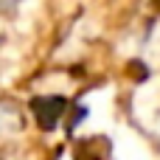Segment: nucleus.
<instances>
[{"label":"nucleus","instance_id":"obj_1","mask_svg":"<svg viewBox=\"0 0 160 160\" xmlns=\"http://www.w3.org/2000/svg\"><path fill=\"white\" fill-rule=\"evenodd\" d=\"M31 110H34V115H37L39 127L53 129V127H56V121L62 118V112L68 110V101H65L62 96H48V98L42 96V98H34Z\"/></svg>","mask_w":160,"mask_h":160},{"label":"nucleus","instance_id":"obj_2","mask_svg":"<svg viewBox=\"0 0 160 160\" xmlns=\"http://www.w3.org/2000/svg\"><path fill=\"white\" fill-rule=\"evenodd\" d=\"M17 3H22V0H3V8H14Z\"/></svg>","mask_w":160,"mask_h":160},{"label":"nucleus","instance_id":"obj_3","mask_svg":"<svg viewBox=\"0 0 160 160\" xmlns=\"http://www.w3.org/2000/svg\"><path fill=\"white\" fill-rule=\"evenodd\" d=\"M155 6H158V8H160V0H155Z\"/></svg>","mask_w":160,"mask_h":160}]
</instances>
